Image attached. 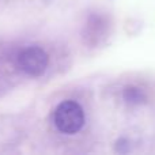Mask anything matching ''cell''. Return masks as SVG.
Wrapping results in <instances>:
<instances>
[{
	"instance_id": "2",
	"label": "cell",
	"mask_w": 155,
	"mask_h": 155,
	"mask_svg": "<svg viewBox=\"0 0 155 155\" xmlns=\"http://www.w3.org/2000/svg\"><path fill=\"white\" fill-rule=\"evenodd\" d=\"M49 56L40 46H29L18 56V64L25 74L30 76H40L48 68Z\"/></svg>"
},
{
	"instance_id": "3",
	"label": "cell",
	"mask_w": 155,
	"mask_h": 155,
	"mask_svg": "<svg viewBox=\"0 0 155 155\" xmlns=\"http://www.w3.org/2000/svg\"><path fill=\"white\" fill-rule=\"evenodd\" d=\"M124 101L129 105H142L146 102V95L139 87L135 86H128L123 91Z\"/></svg>"
},
{
	"instance_id": "1",
	"label": "cell",
	"mask_w": 155,
	"mask_h": 155,
	"mask_svg": "<svg viewBox=\"0 0 155 155\" xmlns=\"http://www.w3.org/2000/svg\"><path fill=\"white\" fill-rule=\"evenodd\" d=\"M56 128L65 135H74L84 125L83 107L75 101H64L56 107L53 116Z\"/></svg>"
}]
</instances>
